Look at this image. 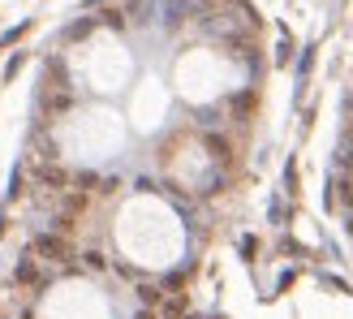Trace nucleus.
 <instances>
[{"instance_id": "3", "label": "nucleus", "mask_w": 353, "mask_h": 319, "mask_svg": "<svg viewBox=\"0 0 353 319\" xmlns=\"http://www.w3.org/2000/svg\"><path fill=\"white\" fill-rule=\"evenodd\" d=\"M130 52L121 39L112 35H95L91 44L82 48V61H78V74L86 78V86H95V91H121V86L130 82Z\"/></svg>"}, {"instance_id": "1", "label": "nucleus", "mask_w": 353, "mask_h": 319, "mask_svg": "<svg viewBox=\"0 0 353 319\" xmlns=\"http://www.w3.org/2000/svg\"><path fill=\"white\" fill-rule=\"evenodd\" d=\"M117 242L134 263H147V268H160L172 263L181 251V224L176 216L160 203V199H134L117 220Z\"/></svg>"}, {"instance_id": "5", "label": "nucleus", "mask_w": 353, "mask_h": 319, "mask_svg": "<svg viewBox=\"0 0 353 319\" xmlns=\"http://www.w3.org/2000/svg\"><path fill=\"white\" fill-rule=\"evenodd\" d=\"M164 104H168L164 86L151 78L143 91H138V99H134V121H138V130H155V126H160V121H164Z\"/></svg>"}, {"instance_id": "4", "label": "nucleus", "mask_w": 353, "mask_h": 319, "mask_svg": "<svg viewBox=\"0 0 353 319\" xmlns=\"http://www.w3.org/2000/svg\"><path fill=\"white\" fill-rule=\"evenodd\" d=\"M228 74H233V69H228V61L220 57V52L199 48V52H185L181 65H176V86H181L185 99L207 104V99H216L224 86H233Z\"/></svg>"}, {"instance_id": "2", "label": "nucleus", "mask_w": 353, "mask_h": 319, "mask_svg": "<svg viewBox=\"0 0 353 319\" xmlns=\"http://www.w3.org/2000/svg\"><path fill=\"white\" fill-rule=\"evenodd\" d=\"M121 138H125V130H121L117 113H103V108L74 113V117L65 121V130H61L65 151L78 155V160H103V155H112L121 147Z\"/></svg>"}]
</instances>
